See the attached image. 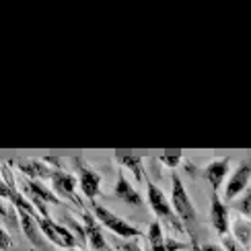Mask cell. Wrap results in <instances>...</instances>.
<instances>
[{
    "label": "cell",
    "instance_id": "6da1fadb",
    "mask_svg": "<svg viewBox=\"0 0 251 251\" xmlns=\"http://www.w3.org/2000/svg\"><path fill=\"white\" fill-rule=\"evenodd\" d=\"M171 204H173V210L175 214L179 216L181 225L185 226V233L190 235V241H192V247L194 251H200L198 249V214H196V206L192 204L190 196H187V190L181 181V177L173 173L171 175Z\"/></svg>",
    "mask_w": 251,
    "mask_h": 251
},
{
    "label": "cell",
    "instance_id": "7a4b0ae2",
    "mask_svg": "<svg viewBox=\"0 0 251 251\" xmlns=\"http://www.w3.org/2000/svg\"><path fill=\"white\" fill-rule=\"evenodd\" d=\"M149 204H151V208H152L156 221H159L161 225H165V226L169 228V231H173L175 235H183V233H185V226L181 225L179 216L175 214L171 200H167L165 192H163L154 181H149Z\"/></svg>",
    "mask_w": 251,
    "mask_h": 251
},
{
    "label": "cell",
    "instance_id": "3957f363",
    "mask_svg": "<svg viewBox=\"0 0 251 251\" xmlns=\"http://www.w3.org/2000/svg\"><path fill=\"white\" fill-rule=\"evenodd\" d=\"M91 208H93V214H95L97 221L116 237H120V239H138L142 235V231H138L132 223L124 221V218L118 216L116 212H111L109 208L101 206L97 202H91Z\"/></svg>",
    "mask_w": 251,
    "mask_h": 251
},
{
    "label": "cell",
    "instance_id": "277c9868",
    "mask_svg": "<svg viewBox=\"0 0 251 251\" xmlns=\"http://www.w3.org/2000/svg\"><path fill=\"white\" fill-rule=\"evenodd\" d=\"M35 221L39 223L41 231H44L46 239H48L51 245H56V247H68V249L78 245V239L75 237V233H72L68 226H62L56 221H51V218H44V216H39V214L35 216Z\"/></svg>",
    "mask_w": 251,
    "mask_h": 251
},
{
    "label": "cell",
    "instance_id": "5b68a950",
    "mask_svg": "<svg viewBox=\"0 0 251 251\" xmlns=\"http://www.w3.org/2000/svg\"><path fill=\"white\" fill-rule=\"evenodd\" d=\"M72 163H75V171H76V177H78V185L82 194L89 198V202H95V198L101 194V175L91 169V167L78 159V156H72Z\"/></svg>",
    "mask_w": 251,
    "mask_h": 251
},
{
    "label": "cell",
    "instance_id": "8992f818",
    "mask_svg": "<svg viewBox=\"0 0 251 251\" xmlns=\"http://www.w3.org/2000/svg\"><path fill=\"white\" fill-rule=\"evenodd\" d=\"M76 183H78V177H75L72 173L62 171V169H54V175H51V185H54V192L60 198H66V200H70L75 206H78L80 212H82V210H85V204H82V200L75 192Z\"/></svg>",
    "mask_w": 251,
    "mask_h": 251
},
{
    "label": "cell",
    "instance_id": "52a82bcc",
    "mask_svg": "<svg viewBox=\"0 0 251 251\" xmlns=\"http://www.w3.org/2000/svg\"><path fill=\"white\" fill-rule=\"evenodd\" d=\"M249 181H251V159L239 163L235 173L231 175V179L226 181V185H225V200L228 204L235 202V198L239 194H245Z\"/></svg>",
    "mask_w": 251,
    "mask_h": 251
},
{
    "label": "cell",
    "instance_id": "ba28073f",
    "mask_svg": "<svg viewBox=\"0 0 251 251\" xmlns=\"http://www.w3.org/2000/svg\"><path fill=\"white\" fill-rule=\"evenodd\" d=\"M19 218H21V231L29 239V243L33 245L37 251H50V241L46 239L44 231H41L39 223L35 221V216H31L25 210H19Z\"/></svg>",
    "mask_w": 251,
    "mask_h": 251
},
{
    "label": "cell",
    "instance_id": "9c48e42d",
    "mask_svg": "<svg viewBox=\"0 0 251 251\" xmlns=\"http://www.w3.org/2000/svg\"><path fill=\"white\" fill-rule=\"evenodd\" d=\"M210 223L218 235L226 237L228 226H231V221H228V206L223 202V198L216 192H212V196H210Z\"/></svg>",
    "mask_w": 251,
    "mask_h": 251
},
{
    "label": "cell",
    "instance_id": "30bf717a",
    "mask_svg": "<svg viewBox=\"0 0 251 251\" xmlns=\"http://www.w3.org/2000/svg\"><path fill=\"white\" fill-rule=\"evenodd\" d=\"M82 225H85V231H87V241L89 245L95 249V251H111V247L105 241V235H103L99 221L95 218V214H91L87 210H82Z\"/></svg>",
    "mask_w": 251,
    "mask_h": 251
},
{
    "label": "cell",
    "instance_id": "8fae6325",
    "mask_svg": "<svg viewBox=\"0 0 251 251\" xmlns=\"http://www.w3.org/2000/svg\"><path fill=\"white\" fill-rule=\"evenodd\" d=\"M228 165H231V159H228V156H223V159L210 161V163H208L204 169L200 171V175L204 177L208 183H210L212 192H218V187L223 185L225 177H226V173H228Z\"/></svg>",
    "mask_w": 251,
    "mask_h": 251
},
{
    "label": "cell",
    "instance_id": "7c38bea8",
    "mask_svg": "<svg viewBox=\"0 0 251 251\" xmlns=\"http://www.w3.org/2000/svg\"><path fill=\"white\" fill-rule=\"evenodd\" d=\"M13 165L25 175V179L39 181V179H51V175H54V169H50L48 165H44L37 159H15Z\"/></svg>",
    "mask_w": 251,
    "mask_h": 251
},
{
    "label": "cell",
    "instance_id": "4fadbf2b",
    "mask_svg": "<svg viewBox=\"0 0 251 251\" xmlns=\"http://www.w3.org/2000/svg\"><path fill=\"white\" fill-rule=\"evenodd\" d=\"M23 190L29 198L31 204L35 202H44V204H54V206H62V200L54 194L50 192V187L44 185L41 181H33V179H25L23 181Z\"/></svg>",
    "mask_w": 251,
    "mask_h": 251
},
{
    "label": "cell",
    "instance_id": "5bb4252c",
    "mask_svg": "<svg viewBox=\"0 0 251 251\" xmlns=\"http://www.w3.org/2000/svg\"><path fill=\"white\" fill-rule=\"evenodd\" d=\"M113 196H116L120 202L128 204V206H134V208H142L144 206V198L134 190L132 183L128 179H126V175H124L122 169H118V181H116V190H113Z\"/></svg>",
    "mask_w": 251,
    "mask_h": 251
},
{
    "label": "cell",
    "instance_id": "9a60e30c",
    "mask_svg": "<svg viewBox=\"0 0 251 251\" xmlns=\"http://www.w3.org/2000/svg\"><path fill=\"white\" fill-rule=\"evenodd\" d=\"M233 239L235 241L245 247V249H251V221H247L245 216L237 218V221L233 223Z\"/></svg>",
    "mask_w": 251,
    "mask_h": 251
},
{
    "label": "cell",
    "instance_id": "2e32d148",
    "mask_svg": "<svg viewBox=\"0 0 251 251\" xmlns=\"http://www.w3.org/2000/svg\"><path fill=\"white\" fill-rule=\"evenodd\" d=\"M149 245H151V251H169L167 237L163 233V225L159 221H152L149 226Z\"/></svg>",
    "mask_w": 251,
    "mask_h": 251
},
{
    "label": "cell",
    "instance_id": "e0dca14e",
    "mask_svg": "<svg viewBox=\"0 0 251 251\" xmlns=\"http://www.w3.org/2000/svg\"><path fill=\"white\" fill-rule=\"evenodd\" d=\"M116 163L124 165L126 169H130L136 181H142L144 173H142V165H140L142 159H140V156H116Z\"/></svg>",
    "mask_w": 251,
    "mask_h": 251
},
{
    "label": "cell",
    "instance_id": "ac0fdd59",
    "mask_svg": "<svg viewBox=\"0 0 251 251\" xmlns=\"http://www.w3.org/2000/svg\"><path fill=\"white\" fill-rule=\"evenodd\" d=\"M62 221H64V223L68 225L70 231L75 233V237L78 239V243H82V245L89 243V241H87V231H85V225L76 223V221H75V218H72L70 214H64V216H62Z\"/></svg>",
    "mask_w": 251,
    "mask_h": 251
},
{
    "label": "cell",
    "instance_id": "d6986e66",
    "mask_svg": "<svg viewBox=\"0 0 251 251\" xmlns=\"http://www.w3.org/2000/svg\"><path fill=\"white\" fill-rule=\"evenodd\" d=\"M231 208H235V210L241 212L247 221H251V192H245L239 200L231 202Z\"/></svg>",
    "mask_w": 251,
    "mask_h": 251
},
{
    "label": "cell",
    "instance_id": "ffe728a7",
    "mask_svg": "<svg viewBox=\"0 0 251 251\" xmlns=\"http://www.w3.org/2000/svg\"><path fill=\"white\" fill-rule=\"evenodd\" d=\"M116 245L120 247V251H144L136 239H118Z\"/></svg>",
    "mask_w": 251,
    "mask_h": 251
},
{
    "label": "cell",
    "instance_id": "44dd1931",
    "mask_svg": "<svg viewBox=\"0 0 251 251\" xmlns=\"http://www.w3.org/2000/svg\"><path fill=\"white\" fill-rule=\"evenodd\" d=\"M223 247H225V251H251V249L241 247V245H239L235 239H231V237H223Z\"/></svg>",
    "mask_w": 251,
    "mask_h": 251
},
{
    "label": "cell",
    "instance_id": "7402d4cb",
    "mask_svg": "<svg viewBox=\"0 0 251 251\" xmlns=\"http://www.w3.org/2000/svg\"><path fill=\"white\" fill-rule=\"evenodd\" d=\"M163 165H167V167H177V165H179L181 163V156H161V159H159Z\"/></svg>",
    "mask_w": 251,
    "mask_h": 251
},
{
    "label": "cell",
    "instance_id": "603a6c76",
    "mask_svg": "<svg viewBox=\"0 0 251 251\" xmlns=\"http://www.w3.org/2000/svg\"><path fill=\"white\" fill-rule=\"evenodd\" d=\"M200 251H225L221 245H214V243H206L200 247Z\"/></svg>",
    "mask_w": 251,
    "mask_h": 251
},
{
    "label": "cell",
    "instance_id": "cb8c5ba5",
    "mask_svg": "<svg viewBox=\"0 0 251 251\" xmlns=\"http://www.w3.org/2000/svg\"><path fill=\"white\" fill-rule=\"evenodd\" d=\"M70 251H78V249H70Z\"/></svg>",
    "mask_w": 251,
    "mask_h": 251
}]
</instances>
